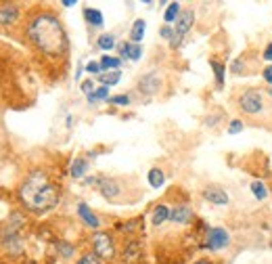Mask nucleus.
I'll return each mask as SVG.
<instances>
[{
  "mask_svg": "<svg viewBox=\"0 0 272 264\" xmlns=\"http://www.w3.org/2000/svg\"><path fill=\"white\" fill-rule=\"evenodd\" d=\"M59 249H61L63 258H69L71 254H74V247H71V245H67V243H61V245H59Z\"/></svg>",
  "mask_w": 272,
  "mask_h": 264,
  "instance_id": "obj_30",
  "label": "nucleus"
},
{
  "mask_svg": "<svg viewBox=\"0 0 272 264\" xmlns=\"http://www.w3.org/2000/svg\"><path fill=\"white\" fill-rule=\"evenodd\" d=\"M122 78L120 72H107V74H98V80L103 82V86H113V84H118Z\"/></svg>",
  "mask_w": 272,
  "mask_h": 264,
  "instance_id": "obj_19",
  "label": "nucleus"
},
{
  "mask_svg": "<svg viewBox=\"0 0 272 264\" xmlns=\"http://www.w3.org/2000/svg\"><path fill=\"white\" fill-rule=\"evenodd\" d=\"M120 52H122V57H126V59H132V61H136V59H140V55H142V48H140V44L124 42V44L120 46Z\"/></svg>",
  "mask_w": 272,
  "mask_h": 264,
  "instance_id": "obj_13",
  "label": "nucleus"
},
{
  "mask_svg": "<svg viewBox=\"0 0 272 264\" xmlns=\"http://www.w3.org/2000/svg\"><path fill=\"white\" fill-rule=\"evenodd\" d=\"M178 15H180V5H178V3H172V5H168V11H166L164 19H166L168 23H172V21L178 19Z\"/></svg>",
  "mask_w": 272,
  "mask_h": 264,
  "instance_id": "obj_20",
  "label": "nucleus"
},
{
  "mask_svg": "<svg viewBox=\"0 0 272 264\" xmlns=\"http://www.w3.org/2000/svg\"><path fill=\"white\" fill-rule=\"evenodd\" d=\"M197 264H207V262H197Z\"/></svg>",
  "mask_w": 272,
  "mask_h": 264,
  "instance_id": "obj_37",
  "label": "nucleus"
},
{
  "mask_svg": "<svg viewBox=\"0 0 272 264\" xmlns=\"http://www.w3.org/2000/svg\"><path fill=\"white\" fill-rule=\"evenodd\" d=\"M92 88H94L92 80H86V82H82V90H84L86 94H92Z\"/></svg>",
  "mask_w": 272,
  "mask_h": 264,
  "instance_id": "obj_31",
  "label": "nucleus"
},
{
  "mask_svg": "<svg viewBox=\"0 0 272 264\" xmlns=\"http://www.w3.org/2000/svg\"><path fill=\"white\" fill-rule=\"evenodd\" d=\"M145 27H147V23L142 21V19L134 21L132 32H130V42H132V44H138L140 40H142V36H145Z\"/></svg>",
  "mask_w": 272,
  "mask_h": 264,
  "instance_id": "obj_15",
  "label": "nucleus"
},
{
  "mask_svg": "<svg viewBox=\"0 0 272 264\" xmlns=\"http://www.w3.org/2000/svg\"><path fill=\"white\" fill-rule=\"evenodd\" d=\"M27 36H30L34 46H38L42 52L50 55V57H59L67 50V34L63 25L55 15H48V13L36 15L30 21Z\"/></svg>",
  "mask_w": 272,
  "mask_h": 264,
  "instance_id": "obj_1",
  "label": "nucleus"
},
{
  "mask_svg": "<svg viewBox=\"0 0 272 264\" xmlns=\"http://www.w3.org/2000/svg\"><path fill=\"white\" fill-rule=\"evenodd\" d=\"M78 214H80V218H82L90 229H98V227H101V220L96 218V214H94L86 203H78Z\"/></svg>",
  "mask_w": 272,
  "mask_h": 264,
  "instance_id": "obj_12",
  "label": "nucleus"
},
{
  "mask_svg": "<svg viewBox=\"0 0 272 264\" xmlns=\"http://www.w3.org/2000/svg\"><path fill=\"white\" fill-rule=\"evenodd\" d=\"M86 170H88V162H86L84 157L74 160V164H71V176H74V178H82L86 174Z\"/></svg>",
  "mask_w": 272,
  "mask_h": 264,
  "instance_id": "obj_16",
  "label": "nucleus"
},
{
  "mask_svg": "<svg viewBox=\"0 0 272 264\" xmlns=\"http://www.w3.org/2000/svg\"><path fill=\"white\" fill-rule=\"evenodd\" d=\"M138 88L140 92L145 94H155L161 90V76L157 72H151V74H145L140 80H138Z\"/></svg>",
  "mask_w": 272,
  "mask_h": 264,
  "instance_id": "obj_6",
  "label": "nucleus"
},
{
  "mask_svg": "<svg viewBox=\"0 0 272 264\" xmlns=\"http://www.w3.org/2000/svg\"><path fill=\"white\" fill-rule=\"evenodd\" d=\"M268 94H270V96H272V88H268Z\"/></svg>",
  "mask_w": 272,
  "mask_h": 264,
  "instance_id": "obj_36",
  "label": "nucleus"
},
{
  "mask_svg": "<svg viewBox=\"0 0 272 264\" xmlns=\"http://www.w3.org/2000/svg\"><path fill=\"white\" fill-rule=\"evenodd\" d=\"M170 212H172V210H170L168 205H164V203H161V205H157V207H155V212H153V218H151V222H153L155 227H161L164 222L170 218Z\"/></svg>",
  "mask_w": 272,
  "mask_h": 264,
  "instance_id": "obj_14",
  "label": "nucleus"
},
{
  "mask_svg": "<svg viewBox=\"0 0 272 264\" xmlns=\"http://www.w3.org/2000/svg\"><path fill=\"white\" fill-rule=\"evenodd\" d=\"M203 197L211 203H216V205H226L228 203V195H226V191L216 187V185H211V187H205L203 191Z\"/></svg>",
  "mask_w": 272,
  "mask_h": 264,
  "instance_id": "obj_9",
  "label": "nucleus"
},
{
  "mask_svg": "<svg viewBox=\"0 0 272 264\" xmlns=\"http://www.w3.org/2000/svg\"><path fill=\"white\" fill-rule=\"evenodd\" d=\"M161 36H164V38H168V40H174V32H172V27H170V25L161 27Z\"/></svg>",
  "mask_w": 272,
  "mask_h": 264,
  "instance_id": "obj_32",
  "label": "nucleus"
},
{
  "mask_svg": "<svg viewBox=\"0 0 272 264\" xmlns=\"http://www.w3.org/2000/svg\"><path fill=\"white\" fill-rule=\"evenodd\" d=\"M98 46H101L103 50H111L113 46H116V36L113 34H103L101 38H98Z\"/></svg>",
  "mask_w": 272,
  "mask_h": 264,
  "instance_id": "obj_22",
  "label": "nucleus"
},
{
  "mask_svg": "<svg viewBox=\"0 0 272 264\" xmlns=\"http://www.w3.org/2000/svg\"><path fill=\"white\" fill-rule=\"evenodd\" d=\"M231 237H228V233L224 229H211L207 233V241H205V247L211 249V252H216V249H222L228 245Z\"/></svg>",
  "mask_w": 272,
  "mask_h": 264,
  "instance_id": "obj_7",
  "label": "nucleus"
},
{
  "mask_svg": "<svg viewBox=\"0 0 272 264\" xmlns=\"http://www.w3.org/2000/svg\"><path fill=\"white\" fill-rule=\"evenodd\" d=\"M76 264H103V260L98 258L96 254H84Z\"/></svg>",
  "mask_w": 272,
  "mask_h": 264,
  "instance_id": "obj_26",
  "label": "nucleus"
},
{
  "mask_svg": "<svg viewBox=\"0 0 272 264\" xmlns=\"http://www.w3.org/2000/svg\"><path fill=\"white\" fill-rule=\"evenodd\" d=\"M109 101L113 105H128V103H130V96H128V94H118V96H111Z\"/></svg>",
  "mask_w": 272,
  "mask_h": 264,
  "instance_id": "obj_27",
  "label": "nucleus"
},
{
  "mask_svg": "<svg viewBox=\"0 0 272 264\" xmlns=\"http://www.w3.org/2000/svg\"><path fill=\"white\" fill-rule=\"evenodd\" d=\"M17 19H19L17 5H3V7H0V27L15 23Z\"/></svg>",
  "mask_w": 272,
  "mask_h": 264,
  "instance_id": "obj_11",
  "label": "nucleus"
},
{
  "mask_svg": "<svg viewBox=\"0 0 272 264\" xmlns=\"http://www.w3.org/2000/svg\"><path fill=\"white\" fill-rule=\"evenodd\" d=\"M211 67H213V72H216V82H218V86L224 84V65L220 61H211Z\"/></svg>",
  "mask_w": 272,
  "mask_h": 264,
  "instance_id": "obj_25",
  "label": "nucleus"
},
{
  "mask_svg": "<svg viewBox=\"0 0 272 264\" xmlns=\"http://www.w3.org/2000/svg\"><path fill=\"white\" fill-rule=\"evenodd\" d=\"M86 72H88V74H98V72H101V63L90 61L88 65H86Z\"/></svg>",
  "mask_w": 272,
  "mask_h": 264,
  "instance_id": "obj_29",
  "label": "nucleus"
},
{
  "mask_svg": "<svg viewBox=\"0 0 272 264\" xmlns=\"http://www.w3.org/2000/svg\"><path fill=\"white\" fill-rule=\"evenodd\" d=\"M103 99H109V86H101V88H96L92 94H88V101H90V103L103 101Z\"/></svg>",
  "mask_w": 272,
  "mask_h": 264,
  "instance_id": "obj_23",
  "label": "nucleus"
},
{
  "mask_svg": "<svg viewBox=\"0 0 272 264\" xmlns=\"http://www.w3.org/2000/svg\"><path fill=\"white\" fill-rule=\"evenodd\" d=\"M170 220L176 222V225H189L193 220V210L189 205H176L174 210L170 212Z\"/></svg>",
  "mask_w": 272,
  "mask_h": 264,
  "instance_id": "obj_10",
  "label": "nucleus"
},
{
  "mask_svg": "<svg viewBox=\"0 0 272 264\" xmlns=\"http://www.w3.org/2000/svg\"><path fill=\"white\" fill-rule=\"evenodd\" d=\"M84 17H86V21H88L90 25H94V27L103 25V15H101V11H96V9H86Z\"/></svg>",
  "mask_w": 272,
  "mask_h": 264,
  "instance_id": "obj_17",
  "label": "nucleus"
},
{
  "mask_svg": "<svg viewBox=\"0 0 272 264\" xmlns=\"http://www.w3.org/2000/svg\"><path fill=\"white\" fill-rule=\"evenodd\" d=\"M195 23V13L193 11H180V15L176 19V25H174V40H172V46H178L180 38L187 34Z\"/></svg>",
  "mask_w": 272,
  "mask_h": 264,
  "instance_id": "obj_5",
  "label": "nucleus"
},
{
  "mask_svg": "<svg viewBox=\"0 0 272 264\" xmlns=\"http://www.w3.org/2000/svg\"><path fill=\"white\" fill-rule=\"evenodd\" d=\"M76 3H74V0H63V7H74Z\"/></svg>",
  "mask_w": 272,
  "mask_h": 264,
  "instance_id": "obj_35",
  "label": "nucleus"
},
{
  "mask_svg": "<svg viewBox=\"0 0 272 264\" xmlns=\"http://www.w3.org/2000/svg\"><path fill=\"white\" fill-rule=\"evenodd\" d=\"M262 76H264V80L268 82V84H272V65H268L264 72H262Z\"/></svg>",
  "mask_w": 272,
  "mask_h": 264,
  "instance_id": "obj_33",
  "label": "nucleus"
},
{
  "mask_svg": "<svg viewBox=\"0 0 272 264\" xmlns=\"http://www.w3.org/2000/svg\"><path fill=\"white\" fill-rule=\"evenodd\" d=\"M251 191H253V195H255L257 199H266V197H268L266 185H264V183H260V180H255V183L251 185Z\"/></svg>",
  "mask_w": 272,
  "mask_h": 264,
  "instance_id": "obj_24",
  "label": "nucleus"
},
{
  "mask_svg": "<svg viewBox=\"0 0 272 264\" xmlns=\"http://www.w3.org/2000/svg\"><path fill=\"white\" fill-rule=\"evenodd\" d=\"M264 59L266 61H272V42L266 46V50H264Z\"/></svg>",
  "mask_w": 272,
  "mask_h": 264,
  "instance_id": "obj_34",
  "label": "nucleus"
},
{
  "mask_svg": "<svg viewBox=\"0 0 272 264\" xmlns=\"http://www.w3.org/2000/svg\"><path fill=\"white\" fill-rule=\"evenodd\" d=\"M239 107L247 116H260L266 109V96L257 90H247L239 96Z\"/></svg>",
  "mask_w": 272,
  "mask_h": 264,
  "instance_id": "obj_3",
  "label": "nucleus"
},
{
  "mask_svg": "<svg viewBox=\"0 0 272 264\" xmlns=\"http://www.w3.org/2000/svg\"><path fill=\"white\" fill-rule=\"evenodd\" d=\"M19 195L32 212H46L59 201V189L50 183L48 174L36 170L23 180Z\"/></svg>",
  "mask_w": 272,
  "mask_h": 264,
  "instance_id": "obj_2",
  "label": "nucleus"
},
{
  "mask_svg": "<svg viewBox=\"0 0 272 264\" xmlns=\"http://www.w3.org/2000/svg\"><path fill=\"white\" fill-rule=\"evenodd\" d=\"M120 59L118 57H103L101 59V69H107V72H118V67H120Z\"/></svg>",
  "mask_w": 272,
  "mask_h": 264,
  "instance_id": "obj_21",
  "label": "nucleus"
},
{
  "mask_svg": "<svg viewBox=\"0 0 272 264\" xmlns=\"http://www.w3.org/2000/svg\"><path fill=\"white\" fill-rule=\"evenodd\" d=\"M92 183L98 187V191H101L107 199H116V197L120 195V191H122L118 180L107 178V176H103V178H96V180H92Z\"/></svg>",
  "mask_w": 272,
  "mask_h": 264,
  "instance_id": "obj_8",
  "label": "nucleus"
},
{
  "mask_svg": "<svg viewBox=\"0 0 272 264\" xmlns=\"http://www.w3.org/2000/svg\"><path fill=\"white\" fill-rule=\"evenodd\" d=\"M92 247H94V254L101 260H113V256H116V243H113L111 235L107 233H94Z\"/></svg>",
  "mask_w": 272,
  "mask_h": 264,
  "instance_id": "obj_4",
  "label": "nucleus"
},
{
  "mask_svg": "<svg viewBox=\"0 0 272 264\" xmlns=\"http://www.w3.org/2000/svg\"><path fill=\"white\" fill-rule=\"evenodd\" d=\"M164 183H166L164 172H161L159 168H153V170L149 172V185H151V187H155V189H159Z\"/></svg>",
  "mask_w": 272,
  "mask_h": 264,
  "instance_id": "obj_18",
  "label": "nucleus"
},
{
  "mask_svg": "<svg viewBox=\"0 0 272 264\" xmlns=\"http://www.w3.org/2000/svg\"><path fill=\"white\" fill-rule=\"evenodd\" d=\"M241 130H243V122L241 120H233L231 126H228V132H231V134H239Z\"/></svg>",
  "mask_w": 272,
  "mask_h": 264,
  "instance_id": "obj_28",
  "label": "nucleus"
}]
</instances>
